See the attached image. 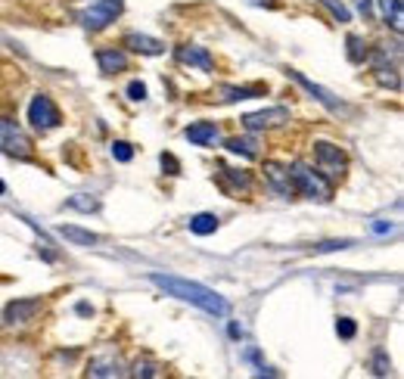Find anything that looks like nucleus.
<instances>
[{
  "label": "nucleus",
  "instance_id": "obj_21",
  "mask_svg": "<svg viewBox=\"0 0 404 379\" xmlns=\"http://www.w3.org/2000/svg\"><path fill=\"white\" fill-rule=\"evenodd\" d=\"M345 44H348V59H352L355 66H361V62L370 57V50H367V44H364L361 35H348Z\"/></svg>",
  "mask_w": 404,
  "mask_h": 379
},
{
  "label": "nucleus",
  "instance_id": "obj_20",
  "mask_svg": "<svg viewBox=\"0 0 404 379\" xmlns=\"http://www.w3.org/2000/svg\"><path fill=\"white\" fill-rule=\"evenodd\" d=\"M227 149H230V153H237V156H249V159H255V156H259V140H255V137H230Z\"/></svg>",
  "mask_w": 404,
  "mask_h": 379
},
{
  "label": "nucleus",
  "instance_id": "obj_9",
  "mask_svg": "<svg viewBox=\"0 0 404 379\" xmlns=\"http://www.w3.org/2000/svg\"><path fill=\"white\" fill-rule=\"evenodd\" d=\"M283 122H290V109H283V106H274V109H264V112L243 115V128H246L249 134L264 131V128H274V124H283Z\"/></svg>",
  "mask_w": 404,
  "mask_h": 379
},
{
  "label": "nucleus",
  "instance_id": "obj_31",
  "mask_svg": "<svg viewBox=\"0 0 404 379\" xmlns=\"http://www.w3.org/2000/svg\"><path fill=\"white\" fill-rule=\"evenodd\" d=\"M128 97L134 100V103H143L146 100V84L143 81H131L128 84Z\"/></svg>",
  "mask_w": 404,
  "mask_h": 379
},
{
  "label": "nucleus",
  "instance_id": "obj_17",
  "mask_svg": "<svg viewBox=\"0 0 404 379\" xmlns=\"http://www.w3.org/2000/svg\"><path fill=\"white\" fill-rule=\"evenodd\" d=\"M264 88H233V84H224L218 88V100L221 103H239V100H252V97H261Z\"/></svg>",
  "mask_w": 404,
  "mask_h": 379
},
{
  "label": "nucleus",
  "instance_id": "obj_23",
  "mask_svg": "<svg viewBox=\"0 0 404 379\" xmlns=\"http://www.w3.org/2000/svg\"><path fill=\"white\" fill-rule=\"evenodd\" d=\"M66 205H69V209H78V211H97L100 209V199H97V196H88V193H78Z\"/></svg>",
  "mask_w": 404,
  "mask_h": 379
},
{
  "label": "nucleus",
  "instance_id": "obj_13",
  "mask_svg": "<svg viewBox=\"0 0 404 379\" xmlns=\"http://www.w3.org/2000/svg\"><path fill=\"white\" fill-rule=\"evenodd\" d=\"M184 137L190 140L193 146H215L218 140H221V131H218L215 122H196L184 131Z\"/></svg>",
  "mask_w": 404,
  "mask_h": 379
},
{
  "label": "nucleus",
  "instance_id": "obj_22",
  "mask_svg": "<svg viewBox=\"0 0 404 379\" xmlns=\"http://www.w3.org/2000/svg\"><path fill=\"white\" fill-rule=\"evenodd\" d=\"M88 373L90 376H124V370H121L119 361H93Z\"/></svg>",
  "mask_w": 404,
  "mask_h": 379
},
{
  "label": "nucleus",
  "instance_id": "obj_7",
  "mask_svg": "<svg viewBox=\"0 0 404 379\" xmlns=\"http://www.w3.org/2000/svg\"><path fill=\"white\" fill-rule=\"evenodd\" d=\"M44 308V298H16L4 308V323H10V327H22V323H31L41 314Z\"/></svg>",
  "mask_w": 404,
  "mask_h": 379
},
{
  "label": "nucleus",
  "instance_id": "obj_4",
  "mask_svg": "<svg viewBox=\"0 0 404 379\" xmlns=\"http://www.w3.org/2000/svg\"><path fill=\"white\" fill-rule=\"evenodd\" d=\"M0 153L13 156V159H31V153H35L31 137L13 118H0Z\"/></svg>",
  "mask_w": 404,
  "mask_h": 379
},
{
  "label": "nucleus",
  "instance_id": "obj_24",
  "mask_svg": "<svg viewBox=\"0 0 404 379\" xmlns=\"http://www.w3.org/2000/svg\"><path fill=\"white\" fill-rule=\"evenodd\" d=\"M370 370H373V376H388V373H392V361H388V354H386L383 349L373 351V364H370Z\"/></svg>",
  "mask_w": 404,
  "mask_h": 379
},
{
  "label": "nucleus",
  "instance_id": "obj_12",
  "mask_svg": "<svg viewBox=\"0 0 404 379\" xmlns=\"http://www.w3.org/2000/svg\"><path fill=\"white\" fill-rule=\"evenodd\" d=\"M121 47H128L131 53H140V57H162V53H165V44H162L159 37L137 35V31H131V35H124Z\"/></svg>",
  "mask_w": 404,
  "mask_h": 379
},
{
  "label": "nucleus",
  "instance_id": "obj_5",
  "mask_svg": "<svg viewBox=\"0 0 404 379\" xmlns=\"http://www.w3.org/2000/svg\"><path fill=\"white\" fill-rule=\"evenodd\" d=\"M124 13V0H97L81 13V25L88 31H103Z\"/></svg>",
  "mask_w": 404,
  "mask_h": 379
},
{
  "label": "nucleus",
  "instance_id": "obj_29",
  "mask_svg": "<svg viewBox=\"0 0 404 379\" xmlns=\"http://www.w3.org/2000/svg\"><path fill=\"white\" fill-rule=\"evenodd\" d=\"M355 243L352 240H330V243H321V246H314V252H339V249H352Z\"/></svg>",
  "mask_w": 404,
  "mask_h": 379
},
{
  "label": "nucleus",
  "instance_id": "obj_11",
  "mask_svg": "<svg viewBox=\"0 0 404 379\" xmlns=\"http://www.w3.org/2000/svg\"><path fill=\"white\" fill-rule=\"evenodd\" d=\"M286 78H292L295 84H302V88H305V91H308V93H311V97H314L317 103H323V106L330 109V112H339V109H342V103H339L336 97H333L330 91L321 88V84H314V81H308V78L302 75V72H295V69H286Z\"/></svg>",
  "mask_w": 404,
  "mask_h": 379
},
{
  "label": "nucleus",
  "instance_id": "obj_27",
  "mask_svg": "<svg viewBox=\"0 0 404 379\" xmlns=\"http://www.w3.org/2000/svg\"><path fill=\"white\" fill-rule=\"evenodd\" d=\"M357 333V323L352 317H336V336L339 339H355Z\"/></svg>",
  "mask_w": 404,
  "mask_h": 379
},
{
  "label": "nucleus",
  "instance_id": "obj_28",
  "mask_svg": "<svg viewBox=\"0 0 404 379\" xmlns=\"http://www.w3.org/2000/svg\"><path fill=\"white\" fill-rule=\"evenodd\" d=\"M131 376H159V364H153V361H134Z\"/></svg>",
  "mask_w": 404,
  "mask_h": 379
},
{
  "label": "nucleus",
  "instance_id": "obj_14",
  "mask_svg": "<svg viewBox=\"0 0 404 379\" xmlns=\"http://www.w3.org/2000/svg\"><path fill=\"white\" fill-rule=\"evenodd\" d=\"M97 66L103 75H119L128 69V57L115 47H103V50H97Z\"/></svg>",
  "mask_w": 404,
  "mask_h": 379
},
{
  "label": "nucleus",
  "instance_id": "obj_10",
  "mask_svg": "<svg viewBox=\"0 0 404 379\" xmlns=\"http://www.w3.org/2000/svg\"><path fill=\"white\" fill-rule=\"evenodd\" d=\"M264 177H268V184H271V190H274L277 196H283V199H292V196H295L290 168H283V165H277V162H268V165H264Z\"/></svg>",
  "mask_w": 404,
  "mask_h": 379
},
{
  "label": "nucleus",
  "instance_id": "obj_32",
  "mask_svg": "<svg viewBox=\"0 0 404 379\" xmlns=\"http://www.w3.org/2000/svg\"><path fill=\"white\" fill-rule=\"evenodd\" d=\"M355 6H357V13H361V16L373 13V0H355Z\"/></svg>",
  "mask_w": 404,
  "mask_h": 379
},
{
  "label": "nucleus",
  "instance_id": "obj_18",
  "mask_svg": "<svg viewBox=\"0 0 404 379\" xmlns=\"http://www.w3.org/2000/svg\"><path fill=\"white\" fill-rule=\"evenodd\" d=\"M379 6H383L386 22L401 35V28H404V4H401V0H379Z\"/></svg>",
  "mask_w": 404,
  "mask_h": 379
},
{
  "label": "nucleus",
  "instance_id": "obj_3",
  "mask_svg": "<svg viewBox=\"0 0 404 379\" xmlns=\"http://www.w3.org/2000/svg\"><path fill=\"white\" fill-rule=\"evenodd\" d=\"M314 165H317V171H321V175L333 184V180L345 177L348 156L342 153L336 144H330V140H317V144H314Z\"/></svg>",
  "mask_w": 404,
  "mask_h": 379
},
{
  "label": "nucleus",
  "instance_id": "obj_35",
  "mask_svg": "<svg viewBox=\"0 0 404 379\" xmlns=\"http://www.w3.org/2000/svg\"><path fill=\"white\" fill-rule=\"evenodd\" d=\"M227 333H230L233 339H239V336H243V330H239V327H237V323H230V327H227Z\"/></svg>",
  "mask_w": 404,
  "mask_h": 379
},
{
  "label": "nucleus",
  "instance_id": "obj_6",
  "mask_svg": "<svg viewBox=\"0 0 404 379\" xmlns=\"http://www.w3.org/2000/svg\"><path fill=\"white\" fill-rule=\"evenodd\" d=\"M28 122H31V128L41 131V134L59 128V122H62L59 106L47 97V93H37V97L28 103Z\"/></svg>",
  "mask_w": 404,
  "mask_h": 379
},
{
  "label": "nucleus",
  "instance_id": "obj_34",
  "mask_svg": "<svg viewBox=\"0 0 404 379\" xmlns=\"http://www.w3.org/2000/svg\"><path fill=\"white\" fill-rule=\"evenodd\" d=\"M78 314H84V317H88V314H93V308L88 302H81V305H78Z\"/></svg>",
  "mask_w": 404,
  "mask_h": 379
},
{
  "label": "nucleus",
  "instance_id": "obj_36",
  "mask_svg": "<svg viewBox=\"0 0 404 379\" xmlns=\"http://www.w3.org/2000/svg\"><path fill=\"white\" fill-rule=\"evenodd\" d=\"M6 193V184H4V180H0V196H4Z\"/></svg>",
  "mask_w": 404,
  "mask_h": 379
},
{
  "label": "nucleus",
  "instance_id": "obj_30",
  "mask_svg": "<svg viewBox=\"0 0 404 379\" xmlns=\"http://www.w3.org/2000/svg\"><path fill=\"white\" fill-rule=\"evenodd\" d=\"M159 162H162V168H165V175H181V162H177L171 153H162Z\"/></svg>",
  "mask_w": 404,
  "mask_h": 379
},
{
  "label": "nucleus",
  "instance_id": "obj_2",
  "mask_svg": "<svg viewBox=\"0 0 404 379\" xmlns=\"http://www.w3.org/2000/svg\"><path fill=\"white\" fill-rule=\"evenodd\" d=\"M290 177H292L295 196H305V199H317V202H330L333 199V184L321 175V171L308 168L305 162H292L290 165Z\"/></svg>",
  "mask_w": 404,
  "mask_h": 379
},
{
  "label": "nucleus",
  "instance_id": "obj_1",
  "mask_svg": "<svg viewBox=\"0 0 404 379\" xmlns=\"http://www.w3.org/2000/svg\"><path fill=\"white\" fill-rule=\"evenodd\" d=\"M150 283L159 286L165 296H174L181 302L199 308L206 314H215V317H224L230 311V302L221 296V292L202 286V283H193V280H184V277H171V274H150Z\"/></svg>",
  "mask_w": 404,
  "mask_h": 379
},
{
  "label": "nucleus",
  "instance_id": "obj_15",
  "mask_svg": "<svg viewBox=\"0 0 404 379\" xmlns=\"http://www.w3.org/2000/svg\"><path fill=\"white\" fill-rule=\"evenodd\" d=\"M221 187L227 190V193H249L252 190V175L249 171H237V168H227V165H221Z\"/></svg>",
  "mask_w": 404,
  "mask_h": 379
},
{
  "label": "nucleus",
  "instance_id": "obj_16",
  "mask_svg": "<svg viewBox=\"0 0 404 379\" xmlns=\"http://www.w3.org/2000/svg\"><path fill=\"white\" fill-rule=\"evenodd\" d=\"M59 236H66L72 246H100V236L97 233L81 231V227H75V224H62L59 227Z\"/></svg>",
  "mask_w": 404,
  "mask_h": 379
},
{
  "label": "nucleus",
  "instance_id": "obj_26",
  "mask_svg": "<svg viewBox=\"0 0 404 379\" xmlns=\"http://www.w3.org/2000/svg\"><path fill=\"white\" fill-rule=\"evenodd\" d=\"M112 159L115 162H131L134 159V146H131L128 140H115L112 144Z\"/></svg>",
  "mask_w": 404,
  "mask_h": 379
},
{
  "label": "nucleus",
  "instance_id": "obj_19",
  "mask_svg": "<svg viewBox=\"0 0 404 379\" xmlns=\"http://www.w3.org/2000/svg\"><path fill=\"white\" fill-rule=\"evenodd\" d=\"M190 231L196 236H208L218 231V215H212V211H199V215L190 218Z\"/></svg>",
  "mask_w": 404,
  "mask_h": 379
},
{
  "label": "nucleus",
  "instance_id": "obj_8",
  "mask_svg": "<svg viewBox=\"0 0 404 379\" xmlns=\"http://www.w3.org/2000/svg\"><path fill=\"white\" fill-rule=\"evenodd\" d=\"M177 62L181 66H190V69H199V72H215V57L206 50V47H196V44H184L177 47Z\"/></svg>",
  "mask_w": 404,
  "mask_h": 379
},
{
  "label": "nucleus",
  "instance_id": "obj_25",
  "mask_svg": "<svg viewBox=\"0 0 404 379\" xmlns=\"http://www.w3.org/2000/svg\"><path fill=\"white\" fill-rule=\"evenodd\" d=\"M321 4L333 13V19L342 22V25H345V22H352V13H348V6H345V4H339V0H321Z\"/></svg>",
  "mask_w": 404,
  "mask_h": 379
},
{
  "label": "nucleus",
  "instance_id": "obj_33",
  "mask_svg": "<svg viewBox=\"0 0 404 379\" xmlns=\"http://www.w3.org/2000/svg\"><path fill=\"white\" fill-rule=\"evenodd\" d=\"M373 233H392V224H386V221H376V224H373Z\"/></svg>",
  "mask_w": 404,
  "mask_h": 379
}]
</instances>
